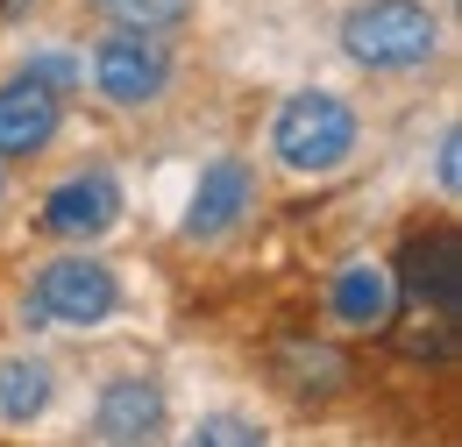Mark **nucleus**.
Here are the masks:
<instances>
[{
	"label": "nucleus",
	"mask_w": 462,
	"mask_h": 447,
	"mask_svg": "<svg viewBox=\"0 0 462 447\" xmlns=\"http://www.w3.org/2000/svg\"><path fill=\"white\" fill-rule=\"evenodd\" d=\"M178 441H192V447H263L271 441V419L263 412H242V405H207V412L185 419Z\"/></svg>",
	"instance_id": "4468645a"
},
{
	"label": "nucleus",
	"mask_w": 462,
	"mask_h": 447,
	"mask_svg": "<svg viewBox=\"0 0 462 447\" xmlns=\"http://www.w3.org/2000/svg\"><path fill=\"white\" fill-rule=\"evenodd\" d=\"M427 164H434V199H441V206H462V121H456V107L441 114Z\"/></svg>",
	"instance_id": "dca6fc26"
},
{
	"label": "nucleus",
	"mask_w": 462,
	"mask_h": 447,
	"mask_svg": "<svg viewBox=\"0 0 462 447\" xmlns=\"http://www.w3.org/2000/svg\"><path fill=\"white\" fill-rule=\"evenodd\" d=\"M14 71H29V78L58 86L64 100H79V86H86V64H79V43H29V50H14Z\"/></svg>",
	"instance_id": "2eb2a0df"
},
{
	"label": "nucleus",
	"mask_w": 462,
	"mask_h": 447,
	"mask_svg": "<svg viewBox=\"0 0 462 447\" xmlns=\"http://www.w3.org/2000/svg\"><path fill=\"white\" fill-rule=\"evenodd\" d=\"M29 7H36V0H0V22H22Z\"/></svg>",
	"instance_id": "a211bd4d"
},
{
	"label": "nucleus",
	"mask_w": 462,
	"mask_h": 447,
	"mask_svg": "<svg viewBox=\"0 0 462 447\" xmlns=\"http://www.w3.org/2000/svg\"><path fill=\"white\" fill-rule=\"evenodd\" d=\"M14 214H22V170H14V164H0V227L14 221Z\"/></svg>",
	"instance_id": "f3484780"
},
{
	"label": "nucleus",
	"mask_w": 462,
	"mask_h": 447,
	"mask_svg": "<svg viewBox=\"0 0 462 447\" xmlns=\"http://www.w3.org/2000/svg\"><path fill=\"white\" fill-rule=\"evenodd\" d=\"M263 192L271 178L249 150H207L192 185H185V206H178V249H199V256H228L249 227L263 221Z\"/></svg>",
	"instance_id": "39448f33"
},
{
	"label": "nucleus",
	"mask_w": 462,
	"mask_h": 447,
	"mask_svg": "<svg viewBox=\"0 0 462 447\" xmlns=\"http://www.w3.org/2000/svg\"><path fill=\"white\" fill-rule=\"evenodd\" d=\"M456 227L441 221L434 234H412L405 242V263H392L399 278V306H420V313H441V320H462V263H456Z\"/></svg>",
	"instance_id": "f8f14e48"
},
{
	"label": "nucleus",
	"mask_w": 462,
	"mask_h": 447,
	"mask_svg": "<svg viewBox=\"0 0 462 447\" xmlns=\"http://www.w3.org/2000/svg\"><path fill=\"white\" fill-rule=\"evenodd\" d=\"M363 150H370V114L348 86H328V78L285 86L256 128V164L263 178H285V185H335L363 164Z\"/></svg>",
	"instance_id": "f257e3e1"
},
{
	"label": "nucleus",
	"mask_w": 462,
	"mask_h": 447,
	"mask_svg": "<svg viewBox=\"0 0 462 447\" xmlns=\"http://www.w3.org/2000/svg\"><path fill=\"white\" fill-rule=\"evenodd\" d=\"M64 405V362L36 334L0 341V441H22L51 426Z\"/></svg>",
	"instance_id": "9b49d317"
},
{
	"label": "nucleus",
	"mask_w": 462,
	"mask_h": 447,
	"mask_svg": "<svg viewBox=\"0 0 462 447\" xmlns=\"http://www.w3.org/2000/svg\"><path fill=\"white\" fill-rule=\"evenodd\" d=\"M320 320H328V334L342 341H384L399 327V278H392V256H370V249H356L342 256L328 284H320Z\"/></svg>",
	"instance_id": "6e6552de"
},
{
	"label": "nucleus",
	"mask_w": 462,
	"mask_h": 447,
	"mask_svg": "<svg viewBox=\"0 0 462 447\" xmlns=\"http://www.w3.org/2000/svg\"><path fill=\"white\" fill-rule=\"evenodd\" d=\"M71 107L79 100H64L58 86H43V78H29V71L7 64L0 71V164L36 170L71 135Z\"/></svg>",
	"instance_id": "9d476101"
},
{
	"label": "nucleus",
	"mask_w": 462,
	"mask_h": 447,
	"mask_svg": "<svg viewBox=\"0 0 462 447\" xmlns=\"http://www.w3.org/2000/svg\"><path fill=\"white\" fill-rule=\"evenodd\" d=\"M335 57L370 86H412L441 71L448 57V7L441 0H342Z\"/></svg>",
	"instance_id": "7ed1b4c3"
},
{
	"label": "nucleus",
	"mask_w": 462,
	"mask_h": 447,
	"mask_svg": "<svg viewBox=\"0 0 462 447\" xmlns=\"http://www.w3.org/2000/svg\"><path fill=\"white\" fill-rule=\"evenodd\" d=\"M128 313V270L107 256V242H51L7 298L14 334H107Z\"/></svg>",
	"instance_id": "f03ea898"
},
{
	"label": "nucleus",
	"mask_w": 462,
	"mask_h": 447,
	"mask_svg": "<svg viewBox=\"0 0 462 447\" xmlns=\"http://www.w3.org/2000/svg\"><path fill=\"white\" fill-rule=\"evenodd\" d=\"M79 433L93 447H157L178 433L171 412V384L143 362H121L107 369L93 391H86V412H79Z\"/></svg>",
	"instance_id": "0eeeda50"
},
{
	"label": "nucleus",
	"mask_w": 462,
	"mask_h": 447,
	"mask_svg": "<svg viewBox=\"0 0 462 447\" xmlns=\"http://www.w3.org/2000/svg\"><path fill=\"white\" fill-rule=\"evenodd\" d=\"M128 221V185L115 164H71L29 192V234L36 242H115Z\"/></svg>",
	"instance_id": "423d86ee"
},
{
	"label": "nucleus",
	"mask_w": 462,
	"mask_h": 447,
	"mask_svg": "<svg viewBox=\"0 0 462 447\" xmlns=\"http://www.w3.org/2000/svg\"><path fill=\"white\" fill-rule=\"evenodd\" d=\"M263 384L299 412H328L335 397L356 391V355L342 334H285L263 355Z\"/></svg>",
	"instance_id": "1a4fd4ad"
},
{
	"label": "nucleus",
	"mask_w": 462,
	"mask_h": 447,
	"mask_svg": "<svg viewBox=\"0 0 462 447\" xmlns=\"http://www.w3.org/2000/svg\"><path fill=\"white\" fill-rule=\"evenodd\" d=\"M93 29H135V36H192L207 0H71Z\"/></svg>",
	"instance_id": "ddd939ff"
},
{
	"label": "nucleus",
	"mask_w": 462,
	"mask_h": 447,
	"mask_svg": "<svg viewBox=\"0 0 462 447\" xmlns=\"http://www.w3.org/2000/svg\"><path fill=\"white\" fill-rule=\"evenodd\" d=\"M79 64H86V86L79 100H93L115 121H143V114H164L178 93V43L171 36H135V29H93L79 36Z\"/></svg>",
	"instance_id": "20e7f679"
}]
</instances>
